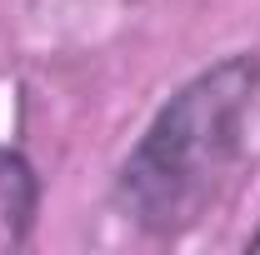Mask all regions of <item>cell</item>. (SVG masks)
Wrapping results in <instances>:
<instances>
[{
  "label": "cell",
  "mask_w": 260,
  "mask_h": 255,
  "mask_svg": "<svg viewBox=\"0 0 260 255\" xmlns=\"http://www.w3.org/2000/svg\"><path fill=\"white\" fill-rule=\"evenodd\" d=\"M255 60L235 55L190 80L180 95L155 115L145 140L130 150L120 170V205L150 230L185 225L205 190L220 180L240 145V120L255 90Z\"/></svg>",
  "instance_id": "obj_1"
},
{
  "label": "cell",
  "mask_w": 260,
  "mask_h": 255,
  "mask_svg": "<svg viewBox=\"0 0 260 255\" xmlns=\"http://www.w3.org/2000/svg\"><path fill=\"white\" fill-rule=\"evenodd\" d=\"M35 220V175L15 150H0V255L20 250Z\"/></svg>",
  "instance_id": "obj_2"
}]
</instances>
